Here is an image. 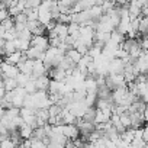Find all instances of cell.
Segmentation results:
<instances>
[{
	"label": "cell",
	"mask_w": 148,
	"mask_h": 148,
	"mask_svg": "<svg viewBox=\"0 0 148 148\" xmlns=\"http://www.w3.org/2000/svg\"><path fill=\"white\" fill-rule=\"evenodd\" d=\"M19 68L16 65H12V64H8V62H2V77H6V79H16L19 76Z\"/></svg>",
	"instance_id": "cell-1"
},
{
	"label": "cell",
	"mask_w": 148,
	"mask_h": 148,
	"mask_svg": "<svg viewBox=\"0 0 148 148\" xmlns=\"http://www.w3.org/2000/svg\"><path fill=\"white\" fill-rule=\"evenodd\" d=\"M31 47H35L38 49H41L42 52H47L49 49V38L48 36H34L31 41Z\"/></svg>",
	"instance_id": "cell-2"
},
{
	"label": "cell",
	"mask_w": 148,
	"mask_h": 148,
	"mask_svg": "<svg viewBox=\"0 0 148 148\" xmlns=\"http://www.w3.org/2000/svg\"><path fill=\"white\" fill-rule=\"evenodd\" d=\"M128 93H129L128 86H126V87H119V89L113 90V92H112V100H113V103H115L116 106H121V105L126 100Z\"/></svg>",
	"instance_id": "cell-3"
},
{
	"label": "cell",
	"mask_w": 148,
	"mask_h": 148,
	"mask_svg": "<svg viewBox=\"0 0 148 148\" xmlns=\"http://www.w3.org/2000/svg\"><path fill=\"white\" fill-rule=\"evenodd\" d=\"M125 67H126V64H125L122 60H118V58L112 60L110 64H109V76H115V74H123Z\"/></svg>",
	"instance_id": "cell-4"
},
{
	"label": "cell",
	"mask_w": 148,
	"mask_h": 148,
	"mask_svg": "<svg viewBox=\"0 0 148 148\" xmlns=\"http://www.w3.org/2000/svg\"><path fill=\"white\" fill-rule=\"evenodd\" d=\"M135 67L139 71V74H148V52L144 51L142 55L135 61Z\"/></svg>",
	"instance_id": "cell-5"
},
{
	"label": "cell",
	"mask_w": 148,
	"mask_h": 148,
	"mask_svg": "<svg viewBox=\"0 0 148 148\" xmlns=\"http://www.w3.org/2000/svg\"><path fill=\"white\" fill-rule=\"evenodd\" d=\"M80 129L77 125H64V136L67 139H79L80 138Z\"/></svg>",
	"instance_id": "cell-6"
},
{
	"label": "cell",
	"mask_w": 148,
	"mask_h": 148,
	"mask_svg": "<svg viewBox=\"0 0 148 148\" xmlns=\"http://www.w3.org/2000/svg\"><path fill=\"white\" fill-rule=\"evenodd\" d=\"M106 79L113 84L115 90H116V89H119V87H126V86H128V84H126V82H125L123 74H115V76H108Z\"/></svg>",
	"instance_id": "cell-7"
},
{
	"label": "cell",
	"mask_w": 148,
	"mask_h": 148,
	"mask_svg": "<svg viewBox=\"0 0 148 148\" xmlns=\"http://www.w3.org/2000/svg\"><path fill=\"white\" fill-rule=\"evenodd\" d=\"M49 83H51V79H49L48 76H42V77H39V79L35 80L36 89H38L39 92H48Z\"/></svg>",
	"instance_id": "cell-8"
},
{
	"label": "cell",
	"mask_w": 148,
	"mask_h": 148,
	"mask_svg": "<svg viewBox=\"0 0 148 148\" xmlns=\"http://www.w3.org/2000/svg\"><path fill=\"white\" fill-rule=\"evenodd\" d=\"M34 132H35V129H34L31 125H28V123H25L23 126L19 128V134H21V136H22L23 141L32 139V138H34Z\"/></svg>",
	"instance_id": "cell-9"
},
{
	"label": "cell",
	"mask_w": 148,
	"mask_h": 148,
	"mask_svg": "<svg viewBox=\"0 0 148 148\" xmlns=\"http://www.w3.org/2000/svg\"><path fill=\"white\" fill-rule=\"evenodd\" d=\"M131 23H132L131 18H128V19H121V22H119L116 31L121 32L122 35H128V34L131 32Z\"/></svg>",
	"instance_id": "cell-10"
},
{
	"label": "cell",
	"mask_w": 148,
	"mask_h": 148,
	"mask_svg": "<svg viewBox=\"0 0 148 148\" xmlns=\"http://www.w3.org/2000/svg\"><path fill=\"white\" fill-rule=\"evenodd\" d=\"M22 58H23V52L16 51V52H13V54L8 55L3 61H5V62H8V64H12V65H18V64L22 61Z\"/></svg>",
	"instance_id": "cell-11"
},
{
	"label": "cell",
	"mask_w": 148,
	"mask_h": 148,
	"mask_svg": "<svg viewBox=\"0 0 148 148\" xmlns=\"http://www.w3.org/2000/svg\"><path fill=\"white\" fill-rule=\"evenodd\" d=\"M15 44H16V49L21 51V52H23V54L31 48V41L29 39H21V38H18L15 41Z\"/></svg>",
	"instance_id": "cell-12"
},
{
	"label": "cell",
	"mask_w": 148,
	"mask_h": 148,
	"mask_svg": "<svg viewBox=\"0 0 148 148\" xmlns=\"http://www.w3.org/2000/svg\"><path fill=\"white\" fill-rule=\"evenodd\" d=\"M65 57H67V58H70V60H71L74 64H76V65H77V64L82 61V58H83V55H82L77 49H74V48H71V49L65 54Z\"/></svg>",
	"instance_id": "cell-13"
},
{
	"label": "cell",
	"mask_w": 148,
	"mask_h": 148,
	"mask_svg": "<svg viewBox=\"0 0 148 148\" xmlns=\"http://www.w3.org/2000/svg\"><path fill=\"white\" fill-rule=\"evenodd\" d=\"M2 84H5V87H6L8 92H13V90H16V89L19 87L16 79H6V77H2Z\"/></svg>",
	"instance_id": "cell-14"
},
{
	"label": "cell",
	"mask_w": 148,
	"mask_h": 148,
	"mask_svg": "<svg viewBox=\"0 0 148 148\" xmlns=\"http://www.w3.org/2000/svg\"><path fill=\"white\" fill-rule=\"evenodd\" d=\"M96 113H97V109H95V108H89V109H87V112H86V113H84V116H83L84 122L95 123V122H96Z\"/></svg>",
	"instance_id": "cell-15"
},
{
	"label": "cell",
	"mask_w": 148,
	"mask_h": 148,
	"mask_svg": "<svg viewBox=\"0 0 148 148\" xmlns=\"http://www.w3.org/2000/svg\"><path fill=\"white\" fill-rule=\"evenodd\" d=\"M32 80V76H28V74H23V73H19V76L16 77V82H18V86L19 87H23Z\"/></svg>",
	"instance_id": "cell-16"
},
{
	"label": "cell",
	"mask_w": 148,
	"mask_h": 148,
	"mask_svg": "<svg viewBox=\"0 0 148 148\" xmlns=\"http://www.w3.org/2000/svg\"><path fill=\"white\" fill-rule=\"evenodd\" d=\"M121 125L123 126V128H126V129H129L131 128V125H132V121H131V115L126 112V113H123V115H121Z\"/></svg>",
	"instance_id": "cell-17"
},
{
	"label": "cell",
	"mask_w": 148,
	"mask_h": 148,
	"mask_svg": "<svg viewBox=\"0 0 148 148\" xmlns=\"http://www.w3.org/2000/svg\"><path fill=\"white\" fill-rule=\"evenodd\" d=\"M15 19L13 18H9V19H6V21H3L2 23H0V26H3L6 31H10V29H15Z\"/></svg>",
	"instance_id": "cell-18"
},
{
	"label": "cell",
	"mask_w": 148,
	"mask_h": 148,
	"mask_svg": "<svg viewBox=\"0 0 148 148\" xmlns=\"http://www.w3.org/2000/svg\"><path fill=\"white\" fill-rule=\"evenodd\" d=\"M48 112H49V116H52V118H58V116L61 115L62 109H61L58 105H52V106L48 109Z\"/></svg>",
	"instance_id": "cell-19"
},
{
	"label": "cell",
	"mask_w": 148,
	"mask_h": 148,
	"mask_svg": "<svg viewBox=\"0 0 148 148\" xmlns=\"http://www.w3.org/2000/svg\"><path fill=\"white\" fill-rule=\"evenodd\" d=\"M31 148H48V145L44 141H41V139L32 138V147Z\"/></svg>",
	"instance_id": "cell-20"
},
{
	"label": "cell",
	"mask_w": 148,
	"mask_h": 148,
	"mask_svg": "<svg viewBox=\"0 0 148 148\" xmlns=\"http://www.w3.org/2000/svg\"><path fill=\"white\" fill-rule=\"evenodd\" d=\"M15 23H23V25H28V16L25 13H21L15 18Z\"/></svg>",
	"instance_id": "cell-21"
},
{
	"label": "cell",
	"mask_w": 148,
	"mask_h": 148,
	"mask_svg": "<svg viewBox=\"0 0 148 148\" xmlns=\"http://www.w3.org/2000/svg\"><path fill=\"white\" fill-rule=\"evenodd\" d=\"M0 148H18L15 144H13V141L9 138V139H6V141H2V147Z\"/></svg>",
	"instance_id": "cell-22"
},
{
	"label": "cell",
	"mask_w": 148,
	"mask_h": 148,
	"mask_svg": "<svg viewBox=\"0 0 148 148\" xmlns=\"http://www.w3.org/2000/svg\"><path fill=\"white\" fill-rule=\"evenodd\" d=\"M106 148H118V145H116L113 141L108 139V141H106Z\"/></svg>",
	"instance_id": "cell-23"
},
{
	"label": "cell",
	"mask_w": 148,
	"mask_h": 148,
	"mask_svg": "<svg viewBox=\"0 0 148 148\" xmlns=\"http://www.w3.org/2000/svg\"><path fill=\"white\" fill-rule=\"evenodd\" d=\"M144 141L148 142V123L144 126Z\"/></svg>",
	"instance_id": "cell-24"
},
{
	"label": "cell",
	"mask_w": 148,
	"mask_h": 148,
	"mask_svg": "<svg viewBox=\"0 0 148 148\" xmlns=\"http://www.w3.org/2000/svg\"><path fill=\"white\" fill-rule=\"evenodd\" d=\"M48 148H65V145H61V144H49Z\"/></svg>",
	"instance_id": "cell-25"
},
{
	"label": "cell",
	"mask_w": 148,
	"mask_h": 148,
	"mask_svg": "<svg viewBox=\"0 0 148 148\" xmlns=\"http://www.w3.org/2000/svg\"><path fill=\"white\" fill-rule=\"evenodd\" d=\"M84 148H99V147H97L96 144H90V142H86Z\"/></svg>",
	"instance_id": "cell-26"
},
{
	"label": "cell",
	"mask_w": 148,
	"mask_h": 148,
	"mask_svg": "<svg viewBox=\"0 0 148 148\" xmlns=\"http://www.w3.org/2000/svg\"><path fill=\"white\" fill-rule=\"evenodd\" d=\"M74 148H84V147H74Z\"/></svg>",
	"instance_id": "cell-27"
}]
</instances>
